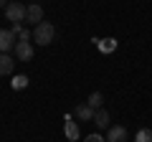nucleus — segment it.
I'll return each instance as SVG.
<instances>
[{
	"label": "nucleus",
	"mask_w": 152,
	"mask_h": 142,
	"mask_svg": "<svg viewBox=\"0 0 152 142\" xmlns=\"http://www.w3.org/2000/svg\"><path fill=\"white\" fill-rule=\"evenodd\" d=\"M107 142H127V127H122V124L109 127V132H107Z\"/></svg>",
	"instance_id": "0eeeda50"
},
{
	"label": "nucleus",
	"mask_w": 152,
	"mask_h": 142,
	"mask_svg": "<svg viewBox=\"0 0 152 142\" xmlns=\"http://www.w3.org/2000/svg\"><path fill=\"white\" fill-rule=\"evenodd\" d=\"M0 8H8V0H0Z\"/></svg>",
	"instance_id": "dca6fc26"
},
{
	"label": "nucleus",
	"mask_w": 152,
	"mask_h": 142,
	"mask_svg": "<svg viewBox=\"0 0 152 142\" xmlns=\"http://www.w3.org/2000/svg\"><path fill=\"white\" fill-rule=\"evenodd\" d=\"M94 124L99 127V130H107V124H109V112L104 109H96V114H94Z\"/></svg>",
	"instance_id": "9d476101"
},
{
	"label": "nucleus",
	"mask_w": 152,
	"mask_h": 142,
	"mask_svg": "<svg viewBox=\"0 0 152 142\" xmlns=\"http://www.w3.org/2000/svg\"><path fill=\"white\" fill-rule=\"evenodd\" d=\"M64 132H66V137H69V140H74V142L81 137V130H79V124H76L71 117H66V119H64Z\"/></svg>",
	"instance_id": "6e6552de"
},
{
	"label": "nucleus",
	"mask_w": 152,
	"mask_h": 142,
	"mask_svg": "<svg viewBox=\"0 0 152 142\" xmlns=\"http://www.w3.org/2000/svg\"><path fill=\"white\" fill-rule=\"evenodd\" d=\"M28 86V76H15L13 79V89H26Z\"/></svg>",
	"instance_id": "ddd939ff"
},
{
	"label": "nucleus",
	"mask_w": 152,
	"mask_h": 142,
	"mask_svg": "<svg viewBox=\"0 0 152 142\" xmlns=\"http://www.w3.org/2000/svg\"><path fill=\"white\" fill-rule=\"evenodd\" d=\"M134 142H152V130H140L134 135Z\"/></svg>",
	"instance_id": "f8f14e48"
},
{
	"label": "nucleus",
	"mask_w": 152,
	"mask_h": 142,
	"mask_svg": "<svg viewBox=\"0 0 152 142\" xmlns=\"http://www.w3.org/2000/svg\"><path fill=\"white\" fill-rule=\"evenodd\" d=\"M53 38H56V28L51 26L48 20H43V23H38V26H36V31H33V41H36L38 46H48Z\"/></svg>",
	"instance_id": "f257e3e1"
},
{
	"label": "nucleus",
	"mask_w": 152,
	"mask_h": 142,
	"mask_svg": "<svg viewBox=\"0 0 152 142\" xmlns=\"http://www.w3.org/2000/svg\"><path fill=\"white\" fill-rule=\"evenodd\" d=\"M94 114H96V109H91L89 104H79L74 109V117L79 122H94Z\"/></svg>",
	"instance_id": "423d86ee"
},
{
	"label": "nucleus",
	"mask_w": 152,
	"mask_h": 142,
	"mask_svg": "<svg viewBox=\"0 0 152 142\" xmlns=\"http://www.w3.org/2000/svg\"><path fill=\"white\" fill-rule=\"evenodd\" d=\"M15 69V59L10 53H0V76H8Z\"/></svg>",
	"instance_id": "1a4fd4ad"
},
{
	"label": "nucleus",
	"mask_w": 152,
	"mask_h": 142,
	"mask_svg": "<svg viewBox=\"0 0 152 142\" xmlns=\"http://www.w3.org/2000/svg\"><path fill=\"white\" fill-rule=\"evenodd\" d=\"M26 23H33V26H38V23H43V8L38 5V3L28 5V10H26Z\"/></svg>",
	"instance_id": "20e7f679"
},
{
	"label": "nucleus",
	"mask_w": 152,
	"mask_h": 142,
	"mask_svg": "<svg viewBox=\"0 0 152 142\" xmlns=\"http://www.w3.org/2000/svg\"><path fill=\"white\" fill-rule=\"evenodd\" d=\"M15 56H18V61H31L33 59L31 41H18V43H15Z\"/></svg>",
	"instance_id": "39448f33"
},
{
	"label": "nucleus",
	"mask_w": 152,
	"mask_h": 142,
	"mask_svg": "<svg viewBox=\"0 0 152 142\" xmlns=\"http://www.w3.org/2000/svg\"><path fill=\"white\" fill-rule=\"evenodd\" d=\"M86 104L91 107V109H102V104H104V94H102V91H94L91 97L86 99Z\"/></svg>",
	"instance_id": "9b49d317"
},
{
	"label": "nucleus",
	"mask_w": 152,
	"mask_h": 142,
	"mask_svg": "<svg viewBox=\"0 0 152 142\" xmlns=\"http://www.w3.org/2000/svg\"><path fill=\"white\" fill-rule=\"evenodd\" d=\"M102 48H104V51H114V41L107 38V43H102Z\"/></svg>",
	"instance_id": "2eb2a0df"
},
{
	"label": "nucleus",
	"mask_w": 152,
	"mask_h": 142,
	"mask_svg": "<svg viewBox=\"0 0 152 142\" xmlns=\"http://www.w3.org/2000/svg\"><path fill=\"white\" fill-rule=\"evenodd\" d=\"M15 43H18V36L10 31V28H8V31L3 28V31H0V53L13 51V48H15Z\"/></svg>",
	"instance_id": "7ed1b4c3"
},
{
	"label": "nucleus",
	"mask_w": 152,
	"mask_h": 142,
	"mask_svg": "<svg viewBox=\"0 0 152 142\" xmlns=\"http://www.w3.org/2000/svg\"><path fill=\"white\" fill-rule=\"evenodd\" d=\"M26 10H28V8L23 5V3L13 0V3H8V8H5V18L10 23H23V20H26Z\"/></svg>",
	"instance_id": "f03ea898"
},
{
	"label": "nucleus",
	"mask_w": 152,
	"mask_h": 142,
	"mask_svg": "<svg viewBox=\"0 0 152 142\" xmlns=\"http://www.w3.org/2000/svg\"><path fill=\"white\" fill-rule=\"evenodd\" d=\"M84 142H107V140H104L102 135H89V137H86Z\"/></svg>",
	"instance_id": "4468645a"
}]
</instances>
